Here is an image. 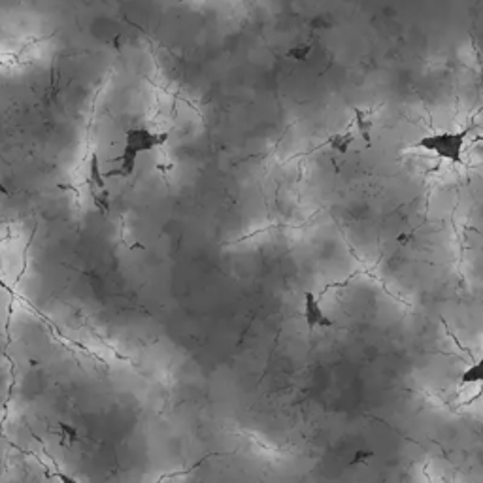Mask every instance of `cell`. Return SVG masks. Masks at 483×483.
Instances as JSON below:
<instances>
[{"instance_id":"1","label":"cell","mask_w":483,"mask_h":483,"mask_svg":"<svg viewBox=\"0 0 483 483\" xmlns=\"http://www.w3.org/2000/svg\"><path fill=\"white\" fill-rule=\"evenodd\" d=\"M470 129L459 130V133H438V135L423 136L419 140L417 147L425 151H432L440 159H446L455 165H462V145Z\"/></svg>"},{"instance_id":"2","label":"cell","mask_w":483,"mask_h":483,"mask_svg":"<svg viewBox=\"0 0 483 483\" xmlns=\"http://www.w3.org/2000/svg\"><path fill=\"white\" fill-rule=\"evenodd\" d=\"M167 140V135H151L147 130H133L129 133V142H127V153L121 157V162H123L125 172H130L133 170V165H135V157L138 151L151 150L155 145L162 144Z\"/></svg>"},{"instance_id":"3","label":"cell","mask_w":483,"mask_h":483,"mask_svg":"<svg viewBox=\"0 0 483 483\" xmlns=\"http://www.w3.org/2000/svg\"><path fill=\"white\" fill-rule=\"evenodd\" d=\"M304 319H306V325L310 331L316 327H333V321L321 310V304H319L313 293L304 295Z\"/></svg>"},{"instance_id":"4","label":"cell","mask_w":483,"mask_h":483,"mask_svg":"<svg viewBox=\"0 0 483 483\" xmlns=\"http://www.w3.org/2000/svg\"><path fill=\"white\" fill-rule=\"evenodd\" d=\"M461 383H464V385H468V383H483V357L476 365L468 366L467 370L462 372Z\"/></svg>"},{"instance_id":"5","label":"cell","mask_w":483,"mask_h":483,"mask_svg":"<svg viewBox=\"0 0 483 483\" xmlns=\"http://www.w3.org/2000/svg\"><path fill=\"white\" fill-rule=\"evenodd\" d=\"M351 142H353V136H351V135H342V136L338 135V136H333V140H331V145H333L336 151H340V153H346V151L349 150Z\"/></svg>"},{"instance_id":"6","label":"cell","mask_w":483,"mask_h":483,"mask_svg":"<svg viewBox=\"0 0 483 483\" xmlns=\"http://www.w3.org/2000/svg\"><path fill=\"white\" fill-rule=\"evenodd\" d=\"M370 127H372V121H368V119H366V113L365 112H357V130H359L360 135H363V138L368 140Z\"/></svg>"},{"instance_id":"7","label":"cell","mask_w":483,"mask_h":483,"mask_svg":"<svg viewBox=\"0 0 483 483\" xmlns=\"http://www.w3.org/2000/svg\"><path fill=\"white\" fill-rule=\"evenodd\" d=\"M310 51H311V46H302V48L291 49L289 57H293V59H296V61H304Z\"/></svg>"}]
</instances>
